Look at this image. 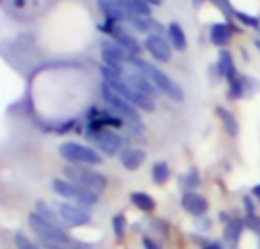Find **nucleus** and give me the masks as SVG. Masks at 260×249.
I'll return each instance as SVG.
<instances>
[{"mask_svg":"<svg viewBox=\"0 0 260 249\" xmlns=\"http://www.w3.org/2000/svg\"><path fill=\"white\" fill-rule=\"evenodd\" d=\"M130 204H133L135 208L144 210V213H151V210L155 208V201H153V197L146 195V192H133V195H130Z\"/></svg>","mask_w":260,"mask_h":249,"instance_id":"nucleus-18","label":"nucleus"},{"mask_svg":"<svg viewBox=\"0 0 260 249\" xmlns=\"http://www.w3.org/2000/svg\"><path fill=\"white\" fill-rule=\"evenodd\" d=\"M35 213L39 215V217H44L46 222H50V224H57V227H62V224H64L62 217H59V213L50 208L46 201H37V204H35Z\"/></svg>","mask_w":260,"mask_h":249,"instance_id":"nucleus-17","label":"nucleus"},{"mask_svg":"<svg viewBox=\"0 0 260 249\" xmlns=\"http://www.w3.org/2000/svg\"><path fill=\"white\" fill-rule=\"evenodd\" d=\"M59 155L67 163L82 165V167H96L103 160L99 151H94L87 144H80V142H64V144H59Z\"/></svg>","mask_w":260,"mask_h":249,"instance_id":"nucleus-5","label":"nucleus"},{"mask_svg":"<svg viewBox=\"0 0 260 249\" xmlns=\"http://www.w3.org/2000/svg\"><path fill=\"white\" fill-rule=\"evenodd\" d=\"M242 229H244V220H231V222L226 224V229H224V238L231 242V245H235V242L240 240Z\"/></svg>","mask_w":260,"mask_h":249,"instance_id":"nucleus-20","label":"nucleus"},{"mask_svg":"<svg viewBox=\"0 0 260 249\" xmlns=\"http://www.w3.org/2000/svg\"><path fill=\"white\" fill-rule=\"evenodd\" d=\"M144 3H148L153 7V5H162V0H144Z\"/></svg>","mask_w":260,"mask_h":249,"instance_id":"nucleus-34","label":"nucleus"},{"mask_svg":"<svg viewBox=\"0 0 260 249\" xmlns=\"http://www.w3.org/2000/svg\"><path fill=\"white\" fill-rule=\"evenodd\" d=\"M253 197H256V199L260 201V185H256V188H253Z\"/></svg>","mask_w":260,"mask_h":249,"instance_id":"nucleus-33","label":"nucleus"},{"mask_svg":"<svg viewBox=\"0 0 260 249\" xmlns=\"http://www.w3.org/2000/svg\"><path fill=\"white\" fill-rule=\"evenodd\" d=\"M235 18L244 23V25H251V27H260V21L256 16H249V14H242V12H235Z\"/></svg>","mask_w":260,"mask_h":249,"instance_id":"nucleus-28","label":"nucleus"},{"mask_svg":"<svg viewBox=\"0 0 260 249\" xmlns=\"http://www.w3.org/2000/svg\"><path fill=\"white\" fill-rule=\"evenodd\" d=\"M212 3H215L217 7H219L221 12L226 14V16H235V9H233V7H231V5H229V0H212Z\"/></svg>","mask_w":260,"mask_h":249,"instance_id":"nucleus-29","label":"nucleus"},{"mask_svg":"<svg viewBox=\"0 0 260 249\" xmlns=\"http://www.w3.org/2000/svg\"><path fill=\"white\" fill-rule=\"evenodd\" d=\"M103 101L108 105V110H112L117 117H121L126 123H137L139 121V114L137 108L133 103H128L123 96H119L114 89H110L108 85H103Z\"/></svg>","mask_w":260,"mask_h":249,"instance_id":"nucleus-6","label":"nucleus"},{"mask_svg":"<svg viewBox=\"0 0 260 249\" xmlns=\"http://www.w3.org/2000/svg\"><path fill=\"white\" fill-rule=\"evenodd\" d=\"M258 249H260V242H258Z\"/></svg>","mask_w":260,"mask_h":249,"instance_id":"nucleus-36","label":"nucleus"},{"mask_svg":"<svg viewBox=\"0 0 260 249\" xmlns=\"http://www.w3.org/2000/svg\"><path fill=\"white\" fill-rule=\"evenodd\" d=\"M217 71H219L224 78H231L233 73H238V71H235V64H233V55H231L229 50H221V53H219V64H217Z\"/></svg>","mask_w":260,"mask_h":249,"instance_id":"nucleus-19","label":"nucleus"},{"mask_svg":"<svg viewBox=\"0 0 260 249\" xmlns=\"http://www.w3.org/2000/svg\"><path fill=\"white\" fill-rule=\"evenodd\" d=\"M151 178H153V183H167L169 181V165L167 163H155L153 165V169H151Z\"/></svg>","mask_w":260,"mask_h":249,"instance_id":"nucleus-22","label":"nucleus"},{"mask_svg":"<svg viewBox=\"0 0 260 249\" xmlns=\"http://www.w3.org/2000/svg\"><path fill=\"white\" fill-rule=\"evenodd\" d=\"M85 135L89 137L96 144V149L103 151L105 155H117L119 151L123 149V137L112 131H87Z\"/></svg>","mask_w":260,"mask_h":249,"instance_id":"nucleus-7","label":"nucleus"},{"mask_svg":"<svg viewBox=\"0 0 260 249\" xmlns=\"http://www.w3.org/2000/svg\"><path fill=\"white\" fill-rule=\"evenodd\" d=\"M244 227L260 236V217L258 215H247V217H244Z\"/></svg>","mask_w":260,"mask_h":249,"instance_id":"nucleus-27","label":"nucleus"},{"mask_svg":"<svg viewBox=\"0 0 260 249\" xmlns=\"http://www.w3.org/2000/svg\"><path fill=\"white\" fill-rule=\"evenodd\" d=\"M112 37H114V41H117L119 46H121L123 50L130 55V57H139V53H142V44H139L137 39H135L130 32L123 30V25L119 23L117 27H114V32H112Z\"/></svg>","mask_w":260,"mask_h":249,"instance_id":"nucleus-11","label":"nucleus"},{"mask_svg":"<svg viewBox=\"0 0 260 249\" xmlns=\"http://www.w3.org/2000/svg\"><path fill=\"white\" fill-rule=\"evenodd\" d=\"M50 185H53L55 195H59L67 201H73V204H78V206L91 208V206L99 204V195H96V192L87 190V188H80L78 183L69 181V178H53Z\"/></svg>","mask_w":260,"mask_h":249,"instance_id":"nucleus-3","label":"nucleus"},{"mask_svg":"<svg viewBox=\"0 0 260 249\" xmlns=\"http://www.w3.org/2000/svg\"><path fill=\"white\" fill-rule=\"evenodd\" d=\"M144 249H162V245L155 240V238H144Z\"/></svg>","mask_w":260,"mask_h":249,"instance_id":"nucleus-30","label":"nucleus"},{"mask_svg":"<svg viewBox=\"0 0 260 249\" xmlns=\"http://www.w3.org/2000/svg\"><path fill=\"white\" fill-rule=\"evenodd\" d=\"M167 37H169L171 46L178 50H185L187 48V37H185V30L178 25V23H169V27H167Z\"/></svg>","mask_w":260,"mask_h":249,"instance_id":"nucleus-16","label":"nucleus"},{"mask_svg":"<svg viewBox=\"0 0 260 249\" xmlns=\"http://www.w3.org/2000/svg\"><path fill=\"white\" fill-rule=\"evenodd\" d=\"M119 158H121L123 167L130 169V172H135V169H137L139 165L144 163V151L142 149H123Z\"/></svg>","mask_w":260,"mask_h":249,"instance_id":"nucleus-15","label":"nucleus"},{"mask_svg":"<svg viewBox=\"0 0 260 249\" xmlns=\"http://www.w3.org/2000/svg\"><path fill=\"white\" fill-rule=\"evenodd\" d=\"M128 64H130V67H133L137 73H142L144 78H148V80H151L153 85H155L157 89L162 91V94L169 96V99H174V101H183V99H185V96H183V87L176 85V82L171 80V78L167 76L165 71H160L157 67L148 64L146 59H142V57H130Z\"/></svg>","mask_w":260,"mask_h":249,"instance_id":"nucleus-2","label":"nucleus"},{"mask_svg":"<svg viewBox=\"0 0 260 249\" xmlns=\"http://www.w3.org/2000/svg\"><path fill=\"white\" fill-rule=\"evenodd\" d=\"M126 80H128V85L133 87L135 91H139V94L148 96V99H153V96H155V91H157V87L153 85V82L148 80V78H144L142 73H137V71L128 73V76H126Z\"/></svg>","mask_w":260,"mask_h":249,"instance_id":"nucleus-13","label":"nucleus"},{"mask_svg":"<svg viewBox=\"0 0 260 249\" xmlns=\"http://www.w3.org/2000/svg\"><path fill=\"white\" fill-rule=\"evenodd\" d=\"M30 227L35 231L37 240L41 242V247H46V249H89L87 242L71 238L62 227L46 222L37 213H30Z\"/></svg>","mask_w":260,"mask_h":249,"instance_id":"nucleus-1","label":"nucleus"},{"mask_svg":"<svg viewBox=\"0 0 260 249\" xmlns=\"http://www.w3.org/2000/svg\"><path fill=\"white\" fill-rule=\"evenodd\" d=\"M199 183H201V176H199L197 169H192L189 174H185L183 176V190L185 192H194V188H199Z\"/></svg>","mask_w":260,"mask_h":249,"instance_id":"nucleus-24","label":"nucleus"},{"mask_svg":"<svg viewBox=\"0 0 260 249\" xmlns=\"http://www.w3.org/2000/svg\"><path fill=\"white\" fill-rule=\"evenodd\" d=\"M144 48L160 62H169L171 59V44L162 35H148L144 41Z\"/></svg>","mask_w":260,"mask_h":249,"instance_id":"nucleus-10","label":"nucleus"},{"mask_svg":"<svg viewBox=\"0 0 260 249\" xmlns=\"http://www.w3.org/2000/svg\"><path fill=\"white\" fill-rule=\"evenodd\" d=\"M64 178L78 183L80 188H87V190L96 192V195H101V192L108 188V178H105L103 174L96 172V169L82 167V165H67V167H64Z\"/></svg>","mask_w":260,"mask_h":249,"instance_id":"nucleus-4","label":"nucleus"},{"mask_svg":"<svg viewBox=\"0 0 260 249\" xmlns=\"http://www.w3.org/2000/svg\"><path fill=\"white\" fill-rule=\"evenodd\" d=\"M57 213H59V217H62V222L69 224V227H85V224L91 222L89 208L78 206V204H73V201H62V204H57Z\"/></svg>","mask_w":260,"mask_h":249,"instance_id":"nucleus-8","label":"nucleus"},{"mask_svg":"<svg viewBox=\"0 0 260 249\" xmlns=\"http://www.w3.org/2000/svg\"><path fill=\"white\" fill-rule=\"evenodd\" d=\"M231 35H233V27L229 23H215L210 27V41L215 46H226L231 41Z\"/></svg>","mask_w":260,"mask_h":249,"instance_id":"nucleus-14","label":"nucleus"},{"mask_svg":"<svg viewBox=\"0 0 260 249\" xmlns=\"http://www.w3.org/2000/svg\"><path fill=\"white\" fill-rule=\"evenodd\" d=\"M194 3H197V5H201V3H203V0H194Z\"/></svg>","mask_w":260,"mask_h":249,"instance_id":"nucleus-35","label":"nucleus"},{"mask_svg":"<svg viewBox=\"0 0 260 249\" xmlns=\"http://www.w3.org/2000/svg\"><path fill=\"white\" fill-rule=\"evenodd\" d=\"M180 206H183L185 213L194 215V217H201V215L208 213V199L197 192H185L183 199H180Z\"/></svg>","mask_w":260,"mask_h":249,"instance_id":"nucleus-12","label":"nucleus"},{"mask_svg":"<svg viewBox=\"0 0 260 249\" xmlns=\"http://www.w3.org/2000/svg\"><path fill=\"white\" fill-rule=\"evenodd\" d=\"M244 208H247V215H256L253 213V201L249 197H244Z\"/></svg>","mask_w":260,"mask_h":249,"instance_id":"nucleus-31","label":"nucleus"},{"mask_svg":"<svg viewBox=\"0 0 260 249\" xmlns=\"http://www.w3.org/2000/svg\"><path fill=\"white\" fill-rule=\"evenodd\" d=\"M226 80H229V96L231 99H242L244 96V76L233 73V76L226 78Z\"/></svg>","mask_w":260,"mask_h":249,"instance_id":"nucleus-21","label":"nucleus"},{"mask_svg":"<svg viewBox=\"0 0 260 249\" xmlns=\"http://www.w3.org/2000/svg\"><path fill=\"white\" fill-rule=\"evenodd\" d=\"M203 249H224V247H221L219 242H208V245L203 247Z\"/></svg>","mask_w":260,"mask_h":249,"instance_id":"nucleus-32","label":"nucleus"},{"mask_svg":"<svg viewBox=\"0 0 260 249\" xmlns=\"http://www.w3.org/2000/svg\"><path fill=\"white\" fill-rule=\"evenodd\" d=\"M101 55H103L105 67L114 69V71H121V67L126 62H130V55L114 39H105L101 41Z\"/></svg>","mask_w":260,"mask_h":249,"instance_id":"nucleus-9","label":"nucleus"},{"mask_svg":"<svg viewBox=\"0 0 260 249\" xmlns=\"http://www.w3.org/2000/svg\"><path fill=\"white\" fill-rule=\"evenodd\" d=\"M14 242H16V247H18V249H46V247L37 245V242H32L30 238H25L21 231L14 233Z\"/></svg>","mask_w":260,"mask_h":249,"instance_id":"nucleus-25","label":"nucleus"},{"mask_svg":"<svg viewBox=\"0 0 260 249\" xmlns=\"http://www.w3.org/2000/svg\"><path fill=\"white\" fill-rule=\"evenodd\" d=\"M217 114H219V119L224 121L226 131L231 133V135H238V121H235V117L229 112L226 108H217Z\"/></svg>","mask_w":260,"mask_h":249,"instance_id":"nucleus-23","label":"nucleus"},{"mask_svg":"<svg viewBox=\"0 0 260 249\" xmlns=\"http://www.w3.org/2000/svg\"><path fill=\"white\" fill-rule=\"evenodd\" d=\"M112 229H114V236H117V238H123V231H126V217H123V215H114Z\"/></svg>","mask_w":260,"mask_h":249,"instance_id":"nucleus-26","label":"nucleus"}]
</instances>
